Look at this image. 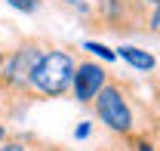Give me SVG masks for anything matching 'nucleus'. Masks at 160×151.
<instances>
[{
	"instance_id": "f257e3e1",
	"label": "nucleus",
	"mask_w": 160,
	"mask_h": 151,
	"mask_svg": "<svg viewBox=\"0 0 160 151\" xmlns=\"http://www.w3.org/2000/svg\"><path fill=\"white\" fill-rule=\"evenodd\" d=\"M74 68H77V49H62L46 43L40 53L37 65L28 80V102H43V99H65L74 86Z\"/></svg>"
},
{
	"instance_id": "f03ea898",
	"label": "nucleus",
	"mask_w": 160,
	"mask_h": 151,
	"mask_svg": "<svg viewBox=\"0 0 160 151\" xmlns=\"http://www.w3.org/2000/svg\"><path fill=\"white\" fill-rule=\"evenodd\" d=\"M43 49H46V40L40 37H25L16 49H6V59L0 65V96H3V102L28 105V80H31V71H34Z\"/></svg>"
},
{
	"instance_id": "7ed1b4c3",
	"label": "nucleus",
	"mask_w": 160,
	"mask_h": 151,
	"mask_svg": "<svg viewBox=\"0 0 160 151\" xmlns=\"http://www.w3.org/2000/svg\"><path fill=\"white\" fill-rule=\"evenodd\" d=\"M89 105L96 108V117L105 123V130H111L114 136L126 139V136L139 133V127H136V105H132V93H129V86H126L123 80L108 77V80H105V86L96 93V99H92Z\"/></svg>"
},
{
	"instance_id": "20e7f679",
	"label": "nucleus",
	"mask_w": 160,
	"mask_h": 151,
	"mask_svg": "<svg viewBox=\"0 0 160 151\" xmlns=\"http://www.w3.org/2000/svg\"><path fill=\"white\" fill-rule=\"evenodd\" d=\"M148 3L145 0H96L92 3V19L96 28L114 31V34H132V31H145L148 22Z\"/></svg>"
},
{
	"instance_id": "39448f33",
	"label": "nucleus",
	"mask_w": 160,
	"mask_h": 151,
	"mask_svg": "<svg viewBox=\"0 0 160 151\" xmlns=\"http://www.w3.org/2000/svg\"><path fill=\"white\" fill-rule=\"evenodd\" d=\"M108 71L102 68L99 62H92V59H80L77 56V68H74V86H71V96L77 99L80 105H89L96 93H99L102 86H105V80H108Z\"/></svg>"
},
{
	"instance_id": "423d86ee",
	"label": "nucleus",
	"mask_w": 160,
	"mask_h": 151,
	"mask_svg": "<svg viewBox=\"0 0 160 151\" xmlns=\"http://www.w3.org/2000/svg\"><path fill=\"white\" fill-rule=\"evenodd\" d=\"M117 56L123 62H129L136 71H154V65H157V59L151 56L148 49H139V46H120Z\"/></svg>"
},
{
	"instance_id": "0eeeda50",
	"label": "nucleus",
	"mask_w": 160,
	"mask_h": 151,
	"mask_svg": "<svg viewBox=\"0 0 160 151\" xmlns=\"http://www.w3.org/2000/svg\"><path fill=\"white\" fill-rule=\"evenodd\" d=\"M0 151H31V136H6L0 142Z\"/></svg>"
},
{
	"instance_id": "6e6552de",
	"label": "nucleus",
	"mask_w": 160,
	"mask_h": 151,
	"mask_svg": "<svg viewBox=\"0 0 160 151\" xmlns=\"http://www.w3.org/2000/svg\"><path fill=\"white\" fill-rule=\"evenodd\" d=\"M83 49H86V53H92V56H99L102 62H114V59H117V53H114V49L102 46V43H96V40H86V43H83Z\"/></svg>"
},
{
	"instance_id": "1a4fd4ad",
	"label": "nucleus",
	"mask_w": 160,
	"mask_h": 151,
	"mask_svg": "<svg viewBox=\"0 0 160 151\" xmlns=\"http://www.w3.org/2000/svg\"><path fill=\"white\" fill-rule=\"evenodd\" d=\"M12 9H19V13H25V16H31V13H37L40 6H43V0H6Z\"/></svg>"
},
{
	"instance_id": "9d476101",
	"label": "nucleus",
	"mask_w": 160,
	"mask_h": 151,
	"mask_svg": "<svg viewBox=\"0 0 160 151\" xmlns=\"http://www.w3.org/2000/svg\"><path fill=\"white\" fill-rule=\"evenodd\" d=\"M31 151H68V148H62V145H52V142H43V139H37V136H31Z\"/></svg>"
},
{
	"instance_id": "9b49d317",
	"label": "nucleus",
	"mask_w": 160,
	"mask_h": 151,
	"mask_svg": "<svg viewBox=\"0 0 160 151\" xmlns=\"http://www.w3.org/2000/svg\"><path fill=\"white\" fill-rule=\"evenodd\" d=\"M89 130H92V127H89V123L83 120V123H80L77 130H74V136H77V139H86V136H89Z\"/></svg>"
},
{
	"instance_id": "f8f14e48",
	"label": "nucleus",
	"mask_w": 160,
	"mask_h": 151,
	"mask_svg": "<svg viewBox=\"0 0 160 151\" xmlns=\"http://www.w3.org/2000/svg\"><path fill=\"white\" fill-rule=\"evenodd\" d=\"M148 130L154 133V139H160V114H157V117H154V123H151V127H148Z\"/></svg>"
},
{
	"instance_id": "ddd939ff",
	"label": "nucleus",
	"mask_w": 160,
	"mask_h": 151,
	"mask_svg": "<svg viewBox=\"0 0 160 151\" xmlns=\"http://www.w3.org/2000/svg\"><path fill=\"white\" fill-rule=\"evenodd\" d=\"M6 139V127H3V120H0V142Z\"/></svg>"
},
{
	"instance_id": "4468645a",
	"label": "nucleus",
	"mask_w": 160,
	"mask_h": 151,
	"mask_svg": "<svg viewBox=\"0 0 160 151\" xmlns=\"http://www.w3.org/2000/svg\"><path fill=\"white\" fill-rule=\"evenodd\" d=\"M3 59H6V46L0 43V65H3Z\"/></svg>"
},
{
	"instance_id": "2eb2a0df",
	"label": "nucleus",
	"mask_w": 160,
	"mask_h": 151,
	"mask_svg": "<svg viewBox=\"0 0 160 151\" xmlns=\"http://www.w3.org/2000/svg\"><path fill=\"white\" fill-rule=\"evenodd\" d=\"M145 3H148V6H160V0H145Z\"/></svg>"
},
{
	"instance_id": "dca6fc26",
	"label": "nucleus",
	"mask_w": 160,
	"mask_h": 151,
	"mask_svg": "<svg viewBox=\"0 0 160 151\" xmlns=\"http://www.w3.org/2000/svg\"><path fill=\"white\" fill-rule=\"evenodd\" d=\"M99 151H117V148H99Z\"/></svg>"
},
{
	"instance_id": "f3484780",
	"label": "nucleus",
	"mask_w": 160,
	"mask_h": 151,
	"mask_svg": "<svg viewBox=\"0 0 160 151\" xmlns=\"http://www.w3.org/2000/svg\"><path fill=\"white\" fill-rule=\"evenodd\" d=\"M157 151H160V145H157Z\"/></svg>"
}]
</instances>
